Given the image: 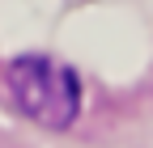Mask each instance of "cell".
Here are the masks:
<instances>
[{
	"mask_svg": "<svg viewBox=\"0 0 153 148\" xmlns=\"http://www.w3.org/2000/svg\"><path fill=\"white\" fill-rule=\"evenodd\" d=\"M9 89H13L17 106H22L34 123H43V127H68L76 119V106H81L76 76L64 64L43 59V55L17 59L9 68Z\"/></svg>",
	"mask_w": 153,
	"mask_h": 148,
	"instance_id": "obj_1",
	"label": "cell"
}]
</instances>
